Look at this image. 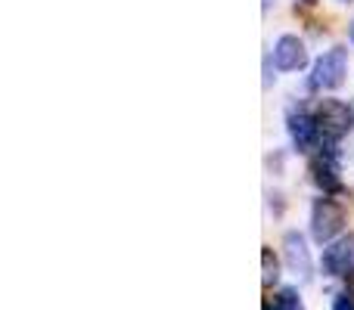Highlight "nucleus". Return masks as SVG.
Listing matches in <instances>:
<instances>
[{"instance_id":"1","label":"nucleus","mask_w":354,"mask_h":310,"mask_svg":"<svg viewBox=\"0 0 354 310\" xmlns=\"http://www.w3.org/2000/svg\"><path fill=\"white\" fill-rule=\"evenodd\" d=\"M314 118H317L320 137H326V140H342L354 128V109L342 99H320Z\"/></svg>"},{"instance_id":"2","label":"nucleus","mask_w":354,"mask_h":310,"mask_svg":"<svg viewBox=\"0 0 354 310\" xmlns=\"http://www.w3.org/2000/svg\"><path fill=\"white\" fill-rule=\"evenodd\" d=\"M345 75H348V50L333 47L314 62V72L308 84H311V90H336L345 81Z\"/></svg>"},{"instance_id":"3","label":"nucleus","mask_w":354,"mask_h":310,"mask_svg":"<svg viewBox=\"0 0 354 310\" xmlns=\"http://www.w3.org/2000/svg\"><path fill=\"white\" fill-rule=\"evenodd\" d=\"M342 224H345V211L339 202H333L330 195H324V199L314 202L311 208V236L317 239L320 245H330L333 239L342 233Z\"/></svg>"},{"instance_id":"4","label":"nucleus","mask_w":354,"mask_h":310,"mask_svg":"<svg viewBox=\"0 0 354 310\" xmlns=\"http://www.w3.org/2000/svg\"><path fill=\"white\" fill-rule=\"evenodd\" d=\"M354 270V233L333 239L324 249V273L326 276H348Z\"/></svg>"},{"instance_id":"5","label":"nucleus","mask_w":354,"mask_h":310,"mask_svg":"<svg viewBox=\"0 0 354 310\" xmlns=\"http://www.w3.org/2000/svg\"><path fill=\"white\" fill-rule=\"evenodd\" d=\"M283 258H286L289 273H295L301 282L311 280V251H308V242L301 233L289 230L283 236Z\"/></svg>"},{"instance_id":"6","label":"nucleus","mask_w":354,"mask_h":310,"mask_svg":"<svg viewBox=\"0 0 354 310\" xmlns=\"http://www.w3.org/2000/svg\"><path fill=\"white\" fill-rule=\"evenodd\" d=\"M274 62L280 72H299L308 62V47L299 35H283L274 43Z\"/></svg>"},{"instance_id":"7","label":"nucleus","mask_w":354,"mask_h":310,"mask_svg":"<svg viewBox=\"0 0 354 310\" xmlns=\"http://www.w3.org/2000/svg\"><path fill=\"white\" fill-rule=\"evenodd\" d=\"M286 122H289V137H292V143L301 153L320 146V128L314 115H308V112H289Z\"/></svg>"},{"instance_id":"8","label":"nucleus","mask_w":354,"mask_h":310,"mask_svg":"<svg viewBox=\"0 0 354 310\" xmlns=\"http://www.w3.org/2000/svg\"><path fill=\"white\" fill-rule=\"evenodd\" d=\"M308 171H311L314 186L324 189V195H333V193H339V189H342V180H339V174H336V164L326 162V158H314Z\"/></svg>"},{"instance_id":"9","label":"nucleus","mask_w":354,"mask_h":310,"mask_svg":"<svg viewBox=\"0 0 354 310\" xmlns=\"http://www.w3.org/2000/svg\"><path fill=\"white\" fill-rule=\"evenodd\" d=\"M261 267H264L261 282H264V289H270L277 280H280V264H277V258H274V251H270V249L261 251Z\"/></svg>"},{"instance_id":"10","label":"nucleus","mask_w":354,"mask_h":310,"mask_svg":"<svg viewBox=\"0 0 354 310\" xmlns=\"http://www.w3.org/2000/svg\"><path fill=\"white\" fill-rule=\"evenodd\" d=\"M277 310H305L299 289H289V286L280 289V292H277Z\"/></svg>"},{"instance_id":"11","label":"nucleus","mask_w":354,"mask_h":310,"mask_svg":"<svg viewBox=\"0 0 354 310\" xmlns=\"http://www.w3.org/2000/svg\"><path fill=\"white\" fill-rule=\"evenodd\" d=\"M333 310H354V292H342L333 301Z\"/></svg>"},{"instance_id":"12","label":"nucleus","mask_w":354,"mask_h":310,"mask_svg":"<svg viewBox=\"0 0 354 310\" xmlns=\"http://www.w3.org/2000/svg\"><path fill=\"white\" fill-rule=\"evenodd\" d=\"M351 41H354V22H351Z\"/></svg>"},{"instance_id":"13","label":"nucleus","mask_w":354,"mask_h":310,"mask_svg":"<svg viewBox=\"0 0 354 310\" xmlns=\"http://www.w3.org/2000/svg\"><path fill=\"white\" fill-rule=\"evenodd\" d=\"M305 3H317V0H305Z\"/></svg>"},{"instance_id":"14","label":"nucleus","mask_w":354,"mask_h":310,"mask_svg":"<svg viewBox=\"0 0 354 310\" xmlns=\"http://www.w3.org/2000/svg\"><path fill=\"white\" fill-rule=\"evenodd\" d=\"M339 3H351V0H339Z\"/></svg>"}]
</instances>
